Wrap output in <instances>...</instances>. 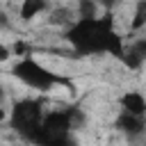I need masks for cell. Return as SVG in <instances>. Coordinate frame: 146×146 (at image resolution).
<instances>
[{
    "instance_id": "cell-1",
    "label": "cell",
    "mask_w": 146,
    "mask_h": 146,
    "mask_svg": "<svg viewBox=\"0 0 146 146\" xmlns=\"http://www.w3.org/2000/svg\"><path fill=\"white\" fill-rule=\"evenodd\" d=\"M66 39L68 43L75 48L78 55H98V52H110L114 57H123L125 46L121 41V36L114 32L112 25V16H100V18H91V21H82L78 18L68 30H66Z\"/></svg>"
},
{
    "instance_id": "cell-2",
    "label": "cell",
    "mask_w": 146,
    "mask_h": 146,
    "mask_svg": "<svg viewBox=\"0 0 146 146\" xmlns=\"http://www.w3.org/2000/svg\"><path fill=\"white\" fill-rule=\"evenodd\" d=\"M43 116L46 114L41 110V103L25 98V100H18L14 105L11 116H9V123H11V128L21 137H25L27 141H34V137H36L41 123H43Z\"/></svg>"
},
{
    "instance_id": "cell-3",
    "label": "cell",
    "mask_w": 146,
    "mask_h": 146,
    "mask_svg": "<svg viewBox=\"0 0 146 146\" xmlns=\"http://www.w3.org/2000/svg\"><path fill=\"white\" fill-rule=\"evenodd\" d=\"M14 75H16L23 84H27V87H32V89H36V91H48V89H52V87L59 82V78H57L55 73H50L46 66H41V64H39L36 59H32V57H23L21 62H16Z\"/></svg>"
},
{
    "instance_id": "cell-4",
    "label": "cell",
    "mask_w": 146,
    "mask_h": 146,
    "mask_svg": "<svg viewBox=\"0 0 146 146\" xmlns=\"http://www.w3.org/2000/svg\"><path fill=\"white\" fill-rule=\"evenodd\" d=\"M116 128L128 137H139L146 130V116H135V114L121 112L116 116Z\"/></svg>"
},
{
    "instance_id": "cell-5",
    "label": "cell",
    "mask_w": 146,
    "mask_h": 146,
    "mask_svg": "<svg viewBox=\"0 0 146 146\" xmlns=\"http://www.w3.org/2000/svg\"><path fill=\"white\" fill-rule=\"evenodd\" d=\"M119 105H121V112H128L135 116H146V98L139 91H125L119 98Z\"/></svg>"
},
{
    "instance_id": "cell-6",
    "label": "cell",
    "mask_w": 146,
    "mask_h": 146,
    "mask_svg": "<svg viewBox=\"0 0 146 146\" xmlns=\"http://www.w3.org/2000/svg\"><path fill=\"white\" fill-rule=\"evenodd\" d=\"M121 62H123L128 68H139V66L146 62V39H137V41H132V43L125 48Z\"/></svg>"
},
{
    "instance_id": "cell-7",
    "label": "cell",
    "mask_w": 146,
    "mask_h": 146,
    "mask_svg": "<svg viewBox=\"0 0 146 146\" xmlns=\"http://www.w3.org/2000/svg\"><path fill=\"white\" fill-rule=\"evenodd\" d=\"M46 9H48V2L46 0H23L21 2V9H18V16L23 21H32L39 14H43Z\"/></svg>"
},
{
    "instance_id": "cell-8",
    "label": "cell",
    "mask_w": 146,
    "mask_h": 146,
    "mask_svg": "<svg viewBox=\"0 0 146 146\" xmlns=\"http://www.w3.org/2000/svg\"><path fill=\"white\" fill-rule=\"evenodd\" d=\"M78 16L82 21L98 18V0H78Z\"/></svg>"
},
{
    "instance_id": "cell-9",
    "label": "cell",
    "mask_w": 146,
    "mask_h": 146,
    "mask_svg": "<svg viewBox=\"0 0 146 146\" xmlns=\"http://www.w3.org/2000/svg\"><path fill=\"white\" fill-rule=\"evenodd\" d=\"M141 27H146V0L135 2V11L130 21V30H141Z\"/></svg>"
},
{
    "instance_id": "cell-10",
    "label": "cell",
    "mask_w": 146,
    "mask_h": 146,
    "mask_svg": "<svg viewBox=\"0 0 146 146\" xmlns=\"http://www.w3.org/2000/svg\"><path fill=\"white\" fill-rule=\"evenodd\" d=\"M50 23L52 25H73V14H71V9H55L52 14H50Z\"/></svg>"
},
{
    "instance_id": "cell-11",
    "label": "cell",
    "mask_w": 146,
    "mask_h": 146,
    "mask_svg": "<svg viewBox=\"0 0 146 146\" xmlns=\"http://www.w3.org/2000/svg\"><path fill=\"white\" fill-rule=\"evenodd\" d=\"M66 112H68V116H71V125H73V130H75V128H80V125H82V121H84L82 112H80V110H66Z\"/></svg>"
},
{
    "instance_id": "cell-12",
    "label": "cell",
    "mask_w": 146,
    "mask_h": 146,
    "mask_svg": "<svg viewBox=\"0 0 146 146\" xmlns=\"http://www.w3.org/2000/svg\"><path fill=\"white\" fill-rule=\"evenodd\" d=\"M14 52H16V55H23V57H27V46H25L23 41H16V43H14Z\"/></svg>"
},
{
    "instance_id": "cell-13",
    "label": "cell",
    "mask_w": 146,
    "mask_h": 146,
    "mask_svg": "<svg viewBox=\"0 0 146 146\" xmlns=\"http://www.w3.org/2000/svg\"><path fill=\"white\" fill-rule=\"evenodd\" d=\"M116 2H119V0H98V5H103V7H107V9H112Z\"/></svg>"
},
{
    "instance_id": "cell-14",
    "label": "cell",
    "mask_w": 146,
    "mask_h": 146,
    "mask_svg": "<svg viewBox=\"0 0 146 146\" xmlns=\"http://www.w3.org/2000/svg\"><path fill=\"white\" fill-rule=\"evenodd\" d=\"M0 59H2V62H5V59H9V48H7V46H2V48H0Z\"/></svg>"
}]
</instances>
